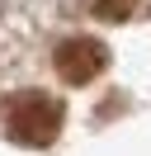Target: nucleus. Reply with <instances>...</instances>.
I'll return each mask as SVG.
<instances>
[{"instance_id": "f257e3e1", "label": "nucleus", "mask_w": 151, "mask_h": 156, "mask_svg": "<svg viewBox=\"0 0 151 156\" xmlns=\"http://www.w3.org/2000/svg\"><path fill=\"white\" fill-rule=\"evenodd\" d=\"M5 133L9 142L19 147H47L57 133H61V99H52L47 90H14V95H5Z\"/></svg>"}, {"instance_id": "f03ea898", "label": "nucleus", "mask_w": 151, "mask_h": 156, "mask_svg": "<svg viewBox=\"0 0 151 156\" xmlns=\"http://www.w3.org/2000/svg\"><path fill=\"white\" fill-rule=\"evenodd\" d=\"M52 62H57V76H61L66 85H90V80L109 66V48H104L99 38H66L61 48L52 52Z\"/></svg>"}, {"instance_id": "7ed1b4c3", "label": "nucleus", "mask_w": 151, "mask_h": 156, "mask_svg": "<svg viewBox=\"0 0 151 156\" xmlns=\"http://www.w3.org/2000/svg\"><path fill=\"white\" fill-rule=\"evenodd\" d=\"M85 5H90V14H99L109 24H123L137 14V0H85Z\"/></svg>"}]
</instances>
